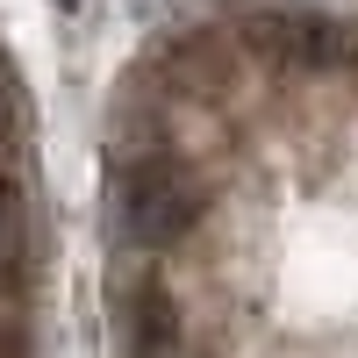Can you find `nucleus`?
<instances>
[{
    "mask_svg": "<svg viewBox=\"0 0 358 358\" xmlns=\"http://www.w3.org/2000/svg\"><path fill=\"white\" fill-rule=\"evenodd\" d=\"M201 215H208L201 172L187 158H172L165 143L158 151H129L108 187V236L122 251H172L201 229Z\"/></svg>",
    "mask_w": 358,
    "mask_h": 358,
    "instance_id": "1",
    "label": "nucleus"
},
{
    "mask_svg": "<svg viewBox=\"0 0 358 358\" xmlns=\"http://www.w3.org/2000/svg\"><path fill=\"white\" fill-rule=\"evenodd\" d=\"M236 22H251L244 36L258 43L265 65H280V72H337L351 57V29L330 22L322 8H301V0H251Z\"/></svg>",
    "mask_w": 358,
    "mask_h": 358,
    "instance_id": "2",
    "label": "nucleus"
},
{
    "mask_svg": "<svg viewBox=\"0 0 358 358\" xmlns=\"http://www.w3.org/2000/svg\"><path fill=\"white\" fill-rule=\"evenodd\" d=\"M115 315H122V337L136 358H172L179 344H187V322H179V301L165 287H122V301H115Z\"/></svg>",
    "mask_w": 358,
    "mask_h": 358,
    "instance_id": "3",
    "label": "nucleus"
},
{
    "mask_svg": "<svg viewBox=\"0 0 358 358\" xmlns=\"http://www.w3.org/2000/svg\"><path fill=\"white\" fill-rule=\"evenodd\" d=\"M151 65L165 72V94H208V86L222 79V43L194 29V36L158 43V50H151Z\"/></svg>",
    "mask_w": 358,
    "mask_h": 358,
    "instance_id": "4",
    "label": "nucleus"
},
{
    "mask_svg": "<svg viewBox=\"0 0 358 358\" xmlns=\"http://www.w3.org/2000/svg\"><path fill=\"white\" fill-rule=\"evenodd\" d=\"M29 258V208L15 187H0V273H22Z\"/></svg>",
    "mask_w": 358,
    "mask_h": 358,
    "instance_id": "5",
    "label": "nucleus"
},
{
    "mask_svg": "<svg viewBox=\"0 0 358 358\" xmlns=\"http://www.w3.org/2000/svg\"><path fill=\"white\" fill-rule=\"evenodd\" d=\"M0 358H29V351H22V330H15V322H0Z\"/></svg>",
    "mask_w": 358,
    "mask_h": 358,
    "instance_id": "6",
    "label": "nucleus"
},
{
    "mask_svg": "<svg viewBox=\"0 0 358 358\" xmlns=\"http://www.w3.org/2000/svg\"><path fill=\"white\" fill-rule=\"evenodd\" d=\"M15 115V79H8V65H0V122Z\"/></svg>",
    "mask_w": 358,
    "mask_h": 358,
    "instance_id": "7",
    "label": "nucleus"
}]
</instances>
